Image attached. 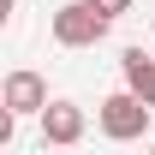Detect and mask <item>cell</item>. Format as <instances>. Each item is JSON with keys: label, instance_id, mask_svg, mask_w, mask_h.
<instances>
[{"label": "cell", "instance_id": "7a4b0ae2", "mask_svg": "<svg viewBox=\"0 0 155 155\" xmlns=\"http://www.w3.org/2000/svg\"><path fill=\"white\" fill-rule=\"evenodd\" d=\"M96 119H101V137H114V143H131V137H143V131H149L155 107L137 96L131 84H125V90H114V96L101 101V114H96Z\"/></svg>", "mask_w": 155, "mask_h": 155}, {"label": "cell", "instance_id": "277c9868", "mask_svg": "<svg viewBox=\"0 0 155 155\" xmlns=\"http://www.w3.org/2000/svg\"><path fill=\"white\" fill-rule=\"evenodd\" d=\"M0 101H6L12 114H42V107H48V84H42V72H6Z\"/></svg>", "mask_w": 155, "mask_h": 155}, {"label": "cell", "instance_id": "52a82bcc", "mask_svg": "<svg viewBox=\"0 0 155 155\" xmlns=\"http://www.w3.org/2000/svg\"><path fill=\"white\" fill-rule=\"evenodd\" d=\"M149 149H155V143H149Z\"/></svg>", "mask_w": 155, "mask_h": 155}, {"label": "cell", "instance_id": "8992f818", "mask_svg": "<svg viewBox=\"0 0 155 155\" xmlns=\"http://www.w3.org/2000/svg\"><path fill=\"white\" fill-rule=\"evenodd\" d=\"M101 12H114V18H119V12H131V0H101Z\"/></svg>", "mask_w": 155, "mask_h": 155}, {"label": "cell", "instance_id": "6da1fadb", "mask_svg": "<svg viewBox=\"0 0 155 155\" xmlns=\"http://www.w3.org/2000/svg\"><path fill=\"white\" fill-rule=\"evenodd\" d=\"M107 24H114V12H101V0H66L54 12V42L60 48H96L107 36Z\"/></svg>", "mask_w": 155, "mask_h": 155}, {"label": "cell", "instance_id": "5b68a950", "mask_svg": "<svg viewBox=\"0 0 155 155\" xmlns=\"http://www.w3.org/2000/svg\"><path fill=\"white\" fill-rule=\"evenodd\" d=\"M119 72H125V84H131L137 96L155 107V54H143V48H125V54H119Z\"/></svg>", "mask_w": 155, "mask_h": 155}, {"label": "cell", "instance_id": "3957f363", "mask_svg": "<svg viewBox=\"0 0 155 155\" xmlns=\"http://www.w3.org/2000/svg\"><path fill=\"white\" fill-rule=\"evenodd\" d=\"M36 119H42V143H60V149H72L78 137H84V107H78V101H48Z\"/></svg>", "mask_w": 155, "mask_h": 155}]
</instances>
